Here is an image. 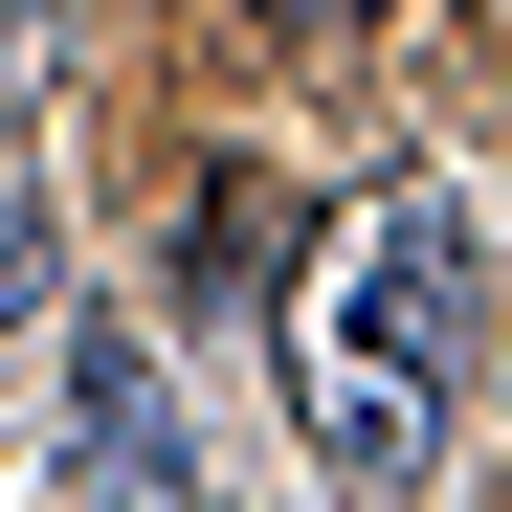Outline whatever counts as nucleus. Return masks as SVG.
I'll return each mask as SVG.
<instances>
[{
    "instance_id": "39448f33",
    "label": "nucleus",
    "mask_w": 512,
    "mask_h": 512,
    "mask_svg": "<svg viewBox=\"0 0 512 512\" xmlns=\"http://www.w3.org/2000/svg\"><path fill=\"white\" fill-rule=\"evenodd\" d=\"M23 23H45V0H0V45H23Z\"/></svg>"
},
{
    "instance_id": "20e7f679",
    "label": "nucleus",
    "mask_w": 512,
    "mask_h": 512,
    "mask_svg": "<svg viewBox=\"0 0 512 512\" xmlns=\"http://www.w3.org/2000/svg\"><path fill=\"white\" fill-rule=\"evenodd\" d=\"M268 23H290V45H357V23H379V0H268Z\"/></svg>"
},
{
    "instance_id": "f03ea898",
    "label": "nucleus",
    "mask_w": 512,
    "mask_h": 512,
    "mask_svg": "<svg viewBox=\"0 0 512 512\" xmlns=\"http://www.w3.org/2000/svg\"><path fill=\"white\" fill-rule=\"evenodd\" d=\"M90 490H112V512H201L179 401H156V357H134V334H90Z\"/></svg>"
},
{
    "instance_id": "f257e3e1",
    "label": "nucleus",
    "mask_w": 512,
    "mask_h": 512,
    "mask_svg": "<svg viewBox=\"0 0 512 512\" xmlns=\"http://www.w3.org/2000/svg\"><path fill=\"white\" fill-rule=\"evenodd\" d=\"M446 357H468V201L446 179H379L312 245V290H290V401H312V446L357 490H401L423 446H446Z\"/></svg>"
},
{
    "instance_id": "7ed1b4c3",
    "label": "nucleus",
    "mask_w": 512,
    "mask_h": 512,
    "mask_svg": "<svg viewBox=\"0 0 512 512\" xmlns=\"http://www.w3.org/2000/svg\"><path fill=\"white\" fill-rule=\"evenodd\" d=\"M45 268H67V245H45V201H23V179H0V334H23V312H45Z\"/></svg>"
}]
</instances>
